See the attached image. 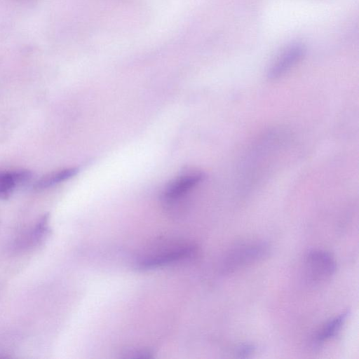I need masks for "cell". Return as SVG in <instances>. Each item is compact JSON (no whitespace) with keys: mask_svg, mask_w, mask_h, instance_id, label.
I'll list each match as a JSON object with an SVG mask.
<instances>
[{"mask_svg":"<svg viewBox=\"0 0 359 359\" xmlns=\"http://www.w3.org/2000/svg\"><path fill=\"white\" fill-rule=\"evenodd\" d=\"M255 351V348L250 344H244L238 348L236 354L240 358H247Z\"/></svg>","mask_w":359,"mask_h":359,"instance_id":"9c48e42d","label":"cell"},{"mask_svg":"<svg viewBox=\"0 0 359 359\" xmlns=\"http://www.w3.org/2000/svg\"><path fill=\"white\" fill-rule=\"evenodd\" d=\"M269 245L263 241H250L236 244L224 254L220 265L223 274L237 272L266 258Z\"/></svg>","mask_w":359,"mask_h":359,"instance_id":"6da1fadb","label":"cell"},{"mask_svg":"<svg viewBox=\"0 0 359 359\" xmlns=\"http://www.w3.org/2000/svg\"><path fill=\"white\" fill-rule=\"evenodd\" d=\"M336 270V260L326 250H311L304 257L303 274L309 285H318L324 283L334 276Z\"/></svg>","mask_w":359,"mask_h":359,"instance_id":"7a4b0ae2","label":"cell"},{"mask_svg":"<svg viewBox=\"0 0 359 359\" xmlns=\"http://www.w3.org/2000/svg\"><path fill=\"white\" fill-rule=\"evenodd\" d=\"M306 51V46L300 42L292 43L287 46L269 67L267 72L268 78L276 79L284 75L304 57Z\"/></svg>","mask_w":359,"mask_h":359,"instance_id":"5b68a950","label":"cell"},{"mask_svg":"<svg viewBox=\"0 0 359 359\" xmlns=\"http://www.w3.org/2000/svg\"><path fill=\"white\" fill-rule=\"evenodd\" d=\"M31 177V172L24 170L0 172V198L9 197L18 184L28 182Z\"/></svg>","mask_w":359,"mask_h":359,"instance_id":"52a82bcc","label":"cell"},{"mask_svg":"<svg viewBox=\"0 0 359 359\" xmlns=\"http://www.w3.org/2000/svg\"><path fill=\"white\" fill-rule=\"evenodd\" d=\"M196 248L189 243H177L157 250L140 258L137 262L140 270H151L170 265L193 256Z\"/></svg>","mask_w":359,"mask_h":359,"instance_id":"3957f363","label":"cell"},{"mask_svg":"<svg viewBox=\"0 0 359 359\" xmlns=\"http://www.w3.org/2000/svg\"><path fill=\"white\" fill-rule=\"evenodd\" d=\"M348 316V311H345L326 322L314 335L312 342L313 345L320 346L335 337L341 330Z\"/></svg>","mask_w":359,"mask_h":359,"instance_id":"8992f818","label":"cell"},{"mask_svg":"<svg viewBox=\"0 0 359 359\" xmlns=\"http://www.w3.org/2000/svg\"><path fill=\"white\" fill-rule=\"evenodd\" d=\"M204 178L198 171L184 172L172 180L163 192V199L167 203H174L184 197Z\"/></svg>","mask_w":359,"mask_h":359,"instance_id":"277c9868","label":"cell"},{"mask_svg":"<svg viewBox=\"0 0 359 359\" xmlns=\"http://www.w3.org/2000/svg\"><path fill=\"white\" fill-rule=\"evenodd\" d=\"M79 172L77 168H69L55 171L47 174L38 180L34 188L36 189H44L62 182L76 175Z\"/></svg>","mask_w":359,"mask_h":359,"instance_id":"ba28073f","label":"cell"}]
</instances>
